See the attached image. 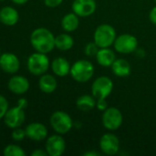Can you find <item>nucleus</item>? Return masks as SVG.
I'll return each instance as SVG.
<instances>
[{
  "instance_id": "obj_20",
  "label": "nucleus",
  "mask_w": 156,
  "mask_h": 156,
  "mask_svg": "<svg viewBox=\"0 0 156 156\" xmlns=\"http://www.w3.org/2000/svg\"><path fill=\"white\" fill-rule=\"evenodd\" d=\"M40 90L47 94L54 92L57 88V80L54 76L51 74H43L39 80Z\"/></svg>"
},
{
  "instance_id": "obj_34",
  "label": "nucleus",
  "mask_w": 156,
  "mask_h": 156,
  "mask_svg": "<svg viewBox=\"0 0 156 156\" xmlns=\"http://www.w3.org/2000/svg\"><path fill=\"white\" fill-rule=\"evenodd\" d=\"M1 55H2V53H1V50H0V56H1Z\"/></svg>"
},
{
  "instance_id": "obj_15",
  "label": "nucleus",
  "mask_w": 156,
  "mask_h": 156,
  "mask_svg": "<svg viewBox=\"0 0 156 156\" xmlns=\"http://www.w3.org/2000/svg\"><path fill=\"white\" fill-rule=\"evenodd\" d=\"M7 88L12 93L16 95H22L29 90V81L24 76L15 75L9 79L7 82Z\"/></svg>"
},
{
  "instance_id": "obj_12",
  "label": "nucleus",
  "mask_w": 156,
  "mask_h": 156,
  "mask_svg": "<svg viewBox=\"0 0 156 156\" xmlns=\"http://www.w3.org/2000/svg\"><path fill=\"white\" fill-rule=\"evenodd\" d=\"M20 68V61L17 56L11 52L2 53L0 56V69L8 73L14 74L18 71Z\"/></svg>"
},
{
  "instance_id": "obj_8",
  "label": "nucleus",
  "mask_w": 156,
  "mask_h": 156,
  "mask_svg": "<svg viewBox=\"0 0 156 156\" xmlns=\"http://www.w3.org/2000/svg\"><path fill=\"white\" fill-rule=\"evenodd\" d=\"M123 122V116L120 111L115 107L108 108L102 115V123L104 127L109 131L118 130Z\"/></svg>"
},
{
  "instance_id": "obj_24",
  "label": "nucleus",
  "mask_w": 156,
  "mask_h": 156,
  "mask_svg": "<svg viewBox=\"0 0 156 156\" xmlns=\"http://www.w3.org/2000/svg\"><path fill=\"white\" fill-rule=\"evenodd\" d=\"M3 154L5 156H25V151L17 144H8L4 148Z\"/></svg>"
},
{
  "instance_id": "obj_36",
  "label": "nucleus",
  "mask_w": 156,
  "mask_h": 156,
  "mask_svg": "<svg viewBox=\"0 0 156 156\" xmlns=\"http://www.w3.org/2000/svg\"><path fill=\"white\" fill-rule=\"evenodd\" d=\"M155 2H156V0H155Z\"/></svg>"
},
{
  "instance_id": "obj_2",
  "label": "nucleus",
  "mask_w": 156,
  "mask_h": 156,
  "mask_svg": "<svg viewBox=\"0 0 156 156\" xmlns=\"http://www.w3.org/2000/svg\"><path fill=\"white\" fill-rule=\"evenodd\" d=\"M28 107V101L25 98H21L17 101V106L7 110L5 117L4 122L9 129H15L21 127L26 119L25 109Z\"/></svg>"
},
{
  "instance_id": "obj_4",
  "label": "nucleus",
  "mask_w": 156,
  "mask_h": 156,
  "mask_svg": "<svg viewBox=\"0 0 156 156\" xmlns=\"http://www.w3.org/2000/svg\"><path fill=\"white\" fill-rule=\"evenodd\" d=\"M117 37L115 28L108 24L99 25L94 33V42L100 48H109Z\"/></svg>"
},
{
  "instance_id": "obj_30",
  "label": "nucleus",
  "mask_w": 156,
  "mask_h": 156,
  "mask_svg": "<svg viewBox=\"0 0 156 156\" xmlns=\"http://www.w3.org/2000/svg\"><path fill=\"white\" fill-rule=\"evenodd\" d=\"M48 154L46 152V150H42V149H37L35 151H33L31 153V156H47Z\"/></svg>"
},
{
  "instance_id": "obj_32",
  "label": "nucleus",
  "mask_w": 156,
  "mask_h": 156,
  "mask_svg": "<svg viewBox=\"0 0 156 156\" xmlns=\"http://www.w3.org/2000/svg\"><path fill=\"white\" fill-rule=\"evenodd\" d=\"M100 154H98L97 152L95 151H91V152H86L84 154V156H99Z\"/></svg>"
},
{
  "instance_id": "obj_27",
  "label": "nucleus",
  "mask_w": 156,
  "mask_h": 156,
  "mask_svg": "<svg viewBox=\"0 0 156 156\" xmlns=\"http://www.w3.org/2000/svg\"><path fill=\"white\" fill-rule=\"evenodd\" d=\"M8 101L7 100L0 94V120L4 119L7 110H8Z\"/></svg>"
},
{
  "instance_id": "obj_25",
  "label": "nucleus",
  "mask_w": 156,
  "mask_h": 156,
  "mask_svg": "<svg viewBox=\"0 0 156 156\" xmlns=\"http://www.w3.org/2000/svg\"><path fill=\"white\" fill-rule=\"evenodd\" d=\"M99 47L95 43V42H90L88 44L86 45V48H85V54L87 56V57H96L98 50H99Z\"/></svg>"
},
{
  "instance_id": "obj_14",
  "label": "nucleus",
  "mask_w": 156,
  "mask_h": 156,
  "mask_svg": "<svg viewBox=\"0 0 156 156\" xmlns=\"http://www.w3.org/2000/svg\"><path fill=\"white\" fill-rule=\"evenodd\" d=\"M26 136L31 141L41 142L48 136V130L46 126L40 122H31L25 128Z\"/></svg>"
},
{
  "instance_id": "obj_11",
  "label": "nucleus",
  "mask_w": 156,
  "mask_h": 156,
  "mask_svg": "<svg viewBox=\"0 0 156 156\" xmlns=\"http://www.w3.org/2000/svg\"><path fill=\"white\" fill-rule=\"evenodd\" d=\"M120 140L113 133L104 134L99 141V147L103 154L107 155H115L120 151Z\"/></svg>"
},
{
  "instance_id": "obj_28",
  "label": "nucleus",
  "mask_w": 156,
  "mask_h": 156,
  "mask_svg": "<svg viewBox=\"0 0 156 156\" xmlns=\"http://www.w3.org/2000/svg\"><path fill=\"white\" fill-rule=\"evenodd\" d=\"M96 107L99 110V111H105L108 109V103L106 101V99H98L97 100V105Z\"/></svg>"
},
{
  "instance_id": "obj_9",
  "label": "nucleus",
  "mask_w": 156,
  "mask_h": 156,
  "mask_svg": "<svg viewBox=\"0 0 156 156\" xmlns=\"http://www.w3.org/2000/svg\"><path fill=\"white\" fill-rule=\"evenodd\" d=\"M113 45L117 52L121 54H130L136 50L138 47V40L131 34H122L116 37Z\"/></svg>"
},
{
  "instance_id": "obj_3",
  "label": "nucleus",
  "mask_w": 156,
  "mask_h": 156,
  "mask_svg": "<svg viewBox=\"0 0 156 156\" xmlns=\"http://www.w3.org/2000/svg\"><path fill=\"white\" fill-rule=\"evenodd\" d=\"M95 68L93 64L86 59H79L71 67L70 74L72 78L80 83L87 82L94 75Z\"/></svg>"
},
{
  "instance_id": "obj_21",
  "label": "nucleus",
  "mask_w": 156,
  "mask_h": 156,
  "mask_svg": "<svg viewBox=\"0 0 156 156\" xmlns=\"http://www.w3.org/2000/svg\"><path fill=\"white\" fill-rule=\"evenodd\" d=\"M97 105V99L93 95H82L76 100V107L81 112H89Z\"/></svg>"
},
{
  "instance_id": "obj_26",
  "label": "nucleus",
  "mask_w": 156,
  "mask_h": 156,
  "mask_svg": "<svg viewBox=\"0 0 156 156\" xmlns=\"http://www.w3.org/2000/svg\"><path fill=\"white\" fill-rule=\"evenodd\" d=\"M11 137L14 141L16 142H20V141H23L25 139L26 136V132H25V129H21L20 127H17V128H15L13 129L12 133H11Z\"/></svg>"
},
{
  "instance_id": "obj_7",
  "label": "nucleus",
  "mask_w": 156,
  "mask_h": 156,
  "mask_svg": "<svg viewBox=\"0 0 156 156\" xmlns=\"http://www.w3.org/2000/svg\"><path fill=\"white\" fill-rule=\"evenodd\" d=\"M113 90V82L107 76H100L93 82L91 90L92 95L97 99H106L109 96Z\"/></svg>"
},
{
  "instance_id": "obj_31",
  "label": "nucleus",
  "mask_w": 156,
  "mask_h": 156,
  "mask_svg": "<svg viewBox=\"0 0 156 156\" xmlns=\"http://www.w3.org/2000/svg\"><path fill=\"white\" fill-rule=\"evenodd\" d=\"M150 20L154 25H156V6L153 7L150 12Z\"/></svg>"
},
{
  "instance_id": "obj_13",
  "label": "nucleus",
  "mask_w": 156,
  "mask_h": 156,
  "mask_svg": "<svg viewBox=\"0 0 156 156\" xmlns=\"http://www.w3.org/2000/svg\"><path fill=\"white\" fill-rule=\"evenodd\" d=\"M97 3L95 0H74L72 4V10L79 17H86L95 13Z\"/></svg>"
},
{
  "instance_id": "obj_5",
  "label": "nucleus",
  "mask_w": 156,
  "mask_h": 156,
  "mask_svg": "<svg viewBox=\"0 0 156 156\" xmlns=\"http://www.w3.org/2000/svg\"><path fill=\"white\" fill-rule=\"evenodd\" d=\"M50 59L44 53L35 52L31 54L27 61V68L29 71L35 76H41L49 69Z\"/></svg>"
},
{
  "instance_id": "obj_33",
  "label": "nucleus",
  "mask_w": 156,
  "mask_h": 156,
  "mask_svg": "<svg viewBox=\"0 0 156 156\" xmlns=\"http://www.w3.org/2000/svg\"><path fill=\"white\" fill-rule=\"evenodd\" d=\"M14 4L16 5H25L26 3H28L29 0H11Z\"/></svg>"
},
{
  "instance_id": "obj_19",
  "label": "nucleus",
  "mask_w": 156,
  "mask_h": 156,
  "mask_svg": "<svg viewBox=\"0 0 156 156\" xmlns=\"http://www.w3.org/2000/svg\"><path fill=\"white\" fill-rule=\"evenodd\" d=\"M96 58L97 63L103 67H111L113 62L116 60V55L109 48H99Z\"/></svg>"
},
{
  "instance_id": "obj_23",
  "label": "nucleus",
  "mask_w": 156,
  "mask_h": 156,
  "mask_svg": "<svg viewBox=\"0 0 156 156\" xmlns=\"http://www.w3.org/2000/svg\"><path fill=\"white\" fill-rule=\"evenodd\" d=\"M74 44V38L66 33H63L55 37V48L62 51H66L71 49Z\"/></svg>"
},
{
  "instance_id": "obj_10",
  "label": "nucleus",
  "mask_w": 156,
  "mask_h": 156,
  "mask_svg": "<svg viewBox=\"0 0 156 156\" xmlns=\"http://www.w3.org/2000/svg\"><path fill=\"white\" fill-rule=\"evenodd\" d=\"M66 149V144L61 134H54L46 140L45 150L49 156H61Z\"/></svg>"
},
{
  "instance_id": "obj_16",
  "label": "nucleus",
  "mask_w": 156,
  "mask_h": 156,
  "mask_svg": "<svg viewBox=\"0 0 156 156\" xmlns=\"http://www.w3.org/2000/svg\"><path fill=\"white\" fill-rule=\"evenodd\" d=\"M19 20V15L16 8L6 5L0 9V22L7 27L15 26Z\"/></svg>"
},
{
  "instance_id": "obj_22",
  "label": "nucleus",
  "mask_w": 156,
  "mask_h": 156,
  "mask_svg": "<svg viewBox=\"0 0 156 156\" xmlns=\"http://www.w3.org/2000/svg\"><path fill=\"white\" fill-rule=\"evenodd\" d=\"M79 27V16L73 13L65 15L62 19V27L66 32H73Z\"/></svg>"
},
{
  "instance_id": "obj_17",
  "label": "nucleus",
  "mask_w": 156,
  "mask_h": 156,
  "mask_svg": "<svg viewBox=\"0 0 156 156\" xmlns=\"http://www.w3.org/2000/svg\"><path fill=\"white\" fill-rule=\"evenodd\" d=\"M51 68L52 72L58 77H65L71 70V66L68 60L62 57L54 58L51 64Z\"/></svg>"
},
{
  "instance_id": "obj_35",
  "label": "nucleus",
  "mask_w": 156,
  "mask_h": 156,
  "mask_svg": "<svg viewBox=\"0 0 156 156\" xmlns=\"http://www.w3.org/2000/svg\"><path fill=\"white\" fill-rule=\"evenodd\" d=\"M0 1H5V0H0Z\"/></svg>"
},
{
  "instance_id": "obj_18",
  "label": "nucleus",
  "mask_w": 156,
  "mask_h": 156,
  "mask_svg": "<svg viewBox=\"0 0 156 156\" xmlns=\"http://www.w3.org/2000/svg\"><path fill=\"white\" fill-rule=\"evenodd\" d=\"M111 69L114 75L120 78L129 77L131 73V66L124 58H116L111 65Z\"/></svg>"
},
{
  "instance_id": "obj_6",
  "label": "nucleus",
  "mask_w": 156,
  "mask_h": 156,
  "mask_svg": "<svg viewBox=\"0 0 156 156\" xmlns=\"http://www.w3.org/2000/svg\"><path fill=\"white\" fill-rule=\"evenodd\" d=\"M50 124L56 133L65 134L71 131L74 122L67 112L63 111H56L50 118Z\"/></svg>"
},
{
  "instance_id": "obj_1",
  "label": "nucleus",
  "mask_w": 156,
  "mask_h": 156,
  "mask_svg": "<svg viewBox=\"0 0 156 156\" xmlns=\"http://www.w3.org/2000/svg\"><path fill=\"white\" fill-rule=\"evenodd\" d=\"M30 44L37 52L47 54L55 48V37L49 29L39 27L32 31Z\"/></svg>"
},
{
  "instance_id": "obj_29",
  "label": "nucleus",
  "mask_w": 156,
  "mask_h": 156,
  "mask_svg": "<svg viewBox=\"0 0 156 156\" xmlns=\"http://www.w3.org/2000/svg\"><path fill=\"white\" fill-rule=\"evenodd\" d=\"M44 1V4L46 6L48 7H57L59 6L63 0H43Z\"/></svg>"
}]
</instances>
